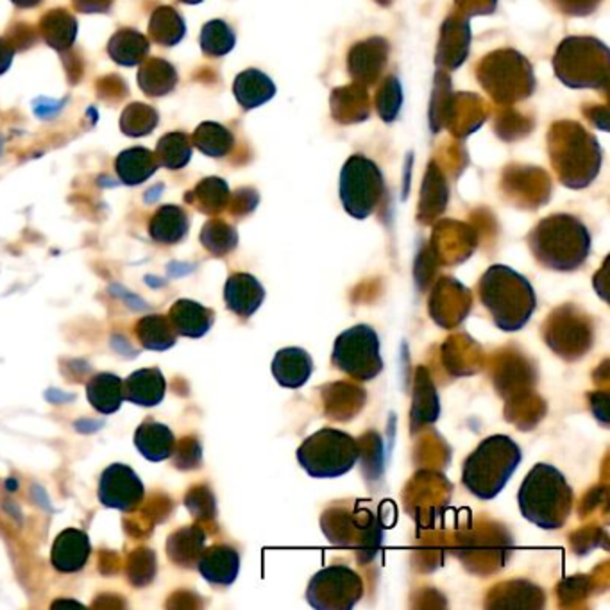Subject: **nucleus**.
<instances>
[{"label":"nucleus","mask_w":610,"mask_h":610,"mask_svg":"<svg viewBox=\"0 0 610 610\" xmlns=\"http://www.w3.org/2000/svg\"><path fill=\"white\" fill-rule=\"evenodd\" d=\"M478 297L496 327L506 333L522 329L537 309V293L528 277L501 263L483 272Z\"/></svg>","instance_id":"1"},{"label":"nucleus","mask_w":610,"mask_h":610,"mask_svg":"<svg viewBox=\"0 0 610 610\" xmlns=\"http://www.w3.org/2000/svg\"><path fill=\"white\" fill-rule=\"evenodd\" d=\"M574 492L565 474L551 463H535L522 479L517 503L522 517L542 530H560L572 510Z\"/></svg>","instance_id":"2"},{"label":"nucleus","mask_w":610,"mask_h":610,"mask_svg":"<svg viewBox=\"0 0 610 610\" xmlns=\"http://www.w3.org/2000/svg\"><path fill=\"white\" fill-rule=\"evenodd\" d=\"M528 245L537 263L544 268L572 272L589 258L590 234L576 216L551 215L531 229Z\"/></svg>","instance_id":"3"},{"label":"nucleus","mask_w":610,"mask_h":610,"mask_svg":"<svg viewBox=\"0 0 610 610\" xmlns=\"http://www.w3.org/2000/svg\"><path fill=\"white\" fill-rule=\"evenodd\" d=\"M522 460L519 444L503 433L483 438L465 458L462 469L463 487L478 499H494L510 481Z\"/></svg>","instance_id":"4"},{"label":"nucleus","mask_w":610,"mask_h":610,"mask_svg":"<svg viewBox=\"0 0 610 610\" xmlns=\"http://www.w3.org/2000/svg\"><path fill=\"white\" fill-rule=\"evenodd\" d=\"M297 462L311 478H340L352 470L361 456L360 442L347 431L322 428L297 447Z\"/></svg>","instance_id":"5"},{"label":"nucleus","mask_w":610,"mask_h":610,"mask_svg":"<svg viewBox=\"0 0 610 610\" xmlns=\"http://www.w3.org/2000/svg\"><path fill=\"white\" fill-rule=\"evenodd\" d=\"M331 365L354 381H372L383 370L377 331L369 324L343 329L333 343Z\"/></svg>","instance_id":"6"},{"label":"nucleus","mask_w":610,"mask_h":610,"mask_svg":"<svg viewBox=\"0 0 610 610\" xmlns=\"http://www.w3.org/2000/svg\"><path fill=\"white\" fill-rule=\"evenodd\" d=\"M363 590V578L352 567L327 565L309 578L306 601L315 610H351Z\"/></svg>","instance_id":"7"},{"label":"nucleus","mask_w":610,"mask_h":610,"mask_svg":"<svg viewBox=\"0 0 610 610\" xmlns=\"http://www.w3.org/2000/svg\"><path fill=\"white\" fill-rule=\"evenodd\" d=\"M98 501L113 510L132 512L145 497L140 476L125 463H111L98 479Z\"/></svg>","instance_id":"8"},{"label":"nucleus","mask_w":610,"mask_h":610,"mask_svg":"<svg viewBox=\"0 0 610 610\" xmlns=\"http://www.w3.org/2000/svg\"><path fill=\"white\" fill-rule=\"evenodd\" d=\"M263 284L249 272H234L224 284V301L229 311L241 318L252 317L265 301Z\"/></svg>","instance_id":"9"},{"label":"nucleus","mask_w":610,"mask_h":610,"mask_svg":"<svg viewBox=\"0 0 610 610\" xmlns=\"http://www.w3.org/2000/svg\"><path fill=\"white\" fill-rule=\"evenodd\" d=\"M197 569L208 583L227 587L238 578L240 553L229 544H213L204 547Z\"/></svg>","instance_id":"10"},{"label":"nucleus","mask_w":610,"mask_h":610,"mask_svg":"<svg viewBox=\"0 0 610 610\" xmlns=\"http://www.w3.org/2000/svg\"><path fill=\"white\" fill-rule=\"evenodd\" d=\"M91 553V544L88 535L79 528L63 530L50 551V562L59 572H77L80 571Z\"/></svg>","instance_id":"11"},{"label":"nucleus","mask_w":610,"mask_h":610,"mask_svg":"<svg viewBox=\"0 0 610 610\" xmlns=\"http://www.w3.org/2000/svg\"><path fill=\"white\" fill-rule=\"evenodd\" d=\"M270 370L281 386L301 388L313 374V358L302 347H283L274 354Z\"/></svg>","instance_id":"12"},{"label":"nucleus","mask_w":610,"mask_h":610,"mask_svg":"<svg viewBox=\"0 0 610 610\" xmlns=\"http://www.w3.org/2000/svg\"><path fill=\"white\" fill-rule=\"evenodd\" d=\"M166 317L174 331L186 338H202L215 322L213 309L191 299L175 301Z\"/></svg>","instance_id":"13"},{"label":"nucleus","mask_w":610,"mask_h":610,"mask_svg":"<svg viewBox=\"0 0 610 610\" xmlns=\"http://www.w3.org/2000/svg\"><path fill=\"white\" fill-rule=\"evenodd\" d=\"M165 390H166L165 376L156 367L134 370L123 379V399L138 406L159 404L165 397Z\"/></svg>","instance_id":"14"},{"label":"nucleus","mask_w":610,"mask_h":610,"mask_svg":"<svg viewBox=\"0 0 610 610\" xmlns=\"http://www.w3.org/2000/svg\"><path fill=\"white\" fill-rule=\"evenodd\" d=\"M138 451L150 462H163L175 451V436L166 424L145 419L134 431Z\"/></svg>","instance_id":"15"},{"label":"nucleus","mask_w":610,"mask_h":610,"mask_svg":"<svg viewBox=\"0 0 610 610\" xmlns=\"http://www.w3.org/2000/svg\"><path fill=\"white\" fill-rule=\"evenodd\" d=\"M88 402L104 415L120 410L123 402V379L113 372H98L86 383Z\"/></svg>","instance_id":"16"},{"label":"nucleus","mask_w":610,"mask_h":610,"mask_svg":"<svg viewBox=\"0 0 610 610\" xmlns=\"http://www.w3.org/2000/svg\"><path fill=\"white\" fill-rule=\"evenodd\" d=\"M206 546V533L199 526H184L174 531L166 540V555L170 562L190 569L197 565Z\"/></svg>","instance_id":"17"},{"label":"nucleus","mask_w":610,"mask_h":610,"mask_svg":"<svg viewBox=\"0 0 610 610\" xmlns=\"http://www.w3.org/2000/svg\"><path fill=\"white\" fill-rule=\"evenodd\" d=\"M134 333L141 347L148 351H166L177 342V333L174 331L168 317L157 313L141 317L136 322Z\"/></svg>","instance_id":"18"},{"label":"nucleus","mask_w":610,"mask_h":610,"mask_svg":"<svg viewBox=\"0 0 610 610\" xmlns=\"http://www.w3.org/2000/svg\"><path fill=\"white\" fill-rule=\"evenodd\" d=\"M188 231V216L177 206H163L148 224L150 236L165 245L177 243Z\"/></svg>","instance_id":"19"},{"label":"nucleus","mask_w":610,"mask_h":610,"mask_svg":"<svg viewBox=\"0 0 610 610\" xmlns=\"http://www.w3.org/2000/svg\"><path fill=\"white\" fill-rule=\"evenodd\" d=\"M114 168L125 184H140L156 170L152 154L145 148H131L118 156Z\"/></svg>","instance_id":"20"},{"label":"nucleus","mask_w":610,"mask_h":610,"mask_svg":"<svg viewBox=\"0 0 610 610\" xmlns=\"http://www.w3.org/2000/svg\"><path fill=\"white\" fill-rule=\"evenodd\" d=\"M148 52L147 39L134 30L118 32L109 43V54L122 64H136Z\"/></svg>","instance_id":"21"},{"label":"nucleus","mask_w":610,"mask_h":610,"mask_svg":"<svg viewBox=\"0 0 610 610\" xmlns=\"http://www.w3.org/2000/svg\"><path fill=\"white\" fill-rule=\"evenodd\" d=\"M140 84L150 95H163L175 84V70L168 63L154 59L140 70Z\"/></svg>","instance_id":"22"},{"label":"nucleus","mask_w":610,"mask_h":610,"mask_svg":"<svg viewBox=\"0 0 610 610\" xmlns=\"http://www.w3.org/2000/svg\"><path fill=\"white\" fill-rule=\"evenodd\" d=\"M190 157V145L184 134H166L157 143V159L168 168L182 166Z\"/></svg>","instance_id":"23"},{"label":"nucleus","mask_w":610,"mask_h":610,"mask_svg":"<svg viewBox=\"0 0 610 610\" xmlns=\"http://www.w3.org/2000/svg\"><path fill=\"white\" fill-rule=\"evenodd\" d=\"M150 30L157 41L165 45H172L182 36V23L174 11L159 9L154 13Z\"/></svg>","instance_id":"24"},{"label":"nucleus","mask_w":610,"mask_h":610,"mask_svg":"<svg viewBox=\"0 0 610 610\" xmlns=\"http://www.w3.org/2000/svg\"><path fill=\"white\" fill-rule=\"evenodd\" d=\"M156 125V113L147 106H131L125 109L122 116V127L127 134L141 136L150 132V129Z\"/></svg>","instance_id":"25"},{"label":"nucleus","mask_w":610,"mask_h":610,"mask_svg":"<svg viewBox=\"0 0 610 610\" xmlns=\"http://www.w3.org/2000/svg\"><path fill=\"white\" fill-rule=\"evenodd\" d=\"M202 47L211 54H224L233 47V36L222 21H211L204 27L200 36Z\"/></svg>","instance_id":"26"},{"label":"nucleus","mask_w":610,"mask_h":610,"mask_svg":"<svg viewBox=\"0 0 610 610\" xmlns=\"http://www.w3.org/2000/svg\"><path fill=\"white\" fill-rule=\"evenodd\" d=\"M9 59H11V52L5 50L4 43H0V72H4L9 64Z\"/></svg>","instance_id":"27"},{"label":"nucleus","mask_w":610,"mask_h":610,"mask_svg":"<svg viewBox=\"0 0 610 610\" xmlns=\"http://www.w3.org/2000/svg\"><path fill=\"white\" fill-rule=\"evenodd\" d=\"M186 2H190V4H195V2H197V0H186Z\"/></svg>","instance_id":"28"}]
</instances>
